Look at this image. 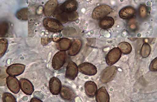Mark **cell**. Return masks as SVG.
Wrapping results in <instances>:
<instances>
[{
	"instance_id": "17",
	"label": "cell",
	"mask_w": 157,
	"mask_h": 102,
	"mask_svg": "<svg viewBox=\"0 0 157 102\" xmlns=\"http://www.w3.org/2000/svg\"><path fill=\"white\" fill-rule=\"evenodd\" d=\"M96 96V100L97 102L110 101V96L105 87H102L98 89Z\"/></svg>"
},
{
	"instance_id": "22",
	"label": "cell",
	"mask_w": 157,
	"mask_h": 102,
	"mask_svg": "<svg viewBox=\"0 0 157 102\" xmlns=\"http://www.w3.org/2000/svg\"><path fill=\"white\" fill-rule=\"evenodd\" d=\"M8 41L5 38H1L0 40V57L5 55L8 47Z\"/></svg>"
},
{
	"instance_id": "21",
	"label": "cell",
	"mask_w": 157,
	"mask_h": 102,
	"mask_svg": "<svg viewBox=\"0 0 157 102\" xmlns=\"http://www.w3.org/2000/svg\"><path fill=\"white\" fill-rule=\"evenodd\" d=\"M118 47L120 49L121 53L124 54H129L132 51L131 45L127 42H122L120 43L118 45Z\"/></svg>"
},
{
	"instance_id": "13",
	"label": "cell",
	"mask_w": 157,
	"mask_h": 102,
	"mask_svg": "<svg viewBox=\"0 0 157 102\" xmlns=\"http://www.w3.org/2000/svg\"><path fill=\"white\" fill-rule=\"evenodd\" d=\"M119 16L123 19H130L136 16V11L134 7L127 6L121 10L119 12Z\"/></svg>"
},
{
	"instance_id": "8",
	"label": "cell",
	"mask_w": 157,
	"mask_h": 102,
	"mask_svg": "<svg viewBox=\"0 0 157 102\" xmlns=\"http://www.w3.org/2000/svg\"><path fill=\"white\" fill-rule=\"evenodd\" d=\"M7 86L11 92L14 94H17L21 89L19 81L15 76H9L6 78Z\"/></svg>"
},
{
	"instance_id": "26",
	"label": "cell",
	"mask_w": 157,
	"mask_h": 102,
	"mask_svg": "<svg viewBox=\"0 0 157 102\" xmlns=\"http://www.w3.org/2000/svg\"><path fill=\"white\" fill-rule=\"evenodd\" d=\"M2 100L4 102H16L17 100L13 95L9 93L3 94Z\"/></svg>"
},
{
	"instance_id": "23",
	"label": "cell",
	"mask_w": 157,
	"mask_h": 102,
	"mask_svg": "<svg viewBox=\"0 0 157 102\" xmlns=\"http://www.w3.org/2000/svg\"><path fill=\"white\" fill-rule=\"evenodd\" d=\"M151 52V46L147 43H144L141 47V54L144 58H146L149 56Z\"/></svg>"
},
{
	"instance_id": "24",
	"label": "cell",
	"mask_w": 157,
	"mask_h": 102,
	"mask_svg": "<svg viewBox=\"0 0 157 102\" xmlns=\"http://www.w3.org/2000/svg\"><path fill=\"white\" fill-rule=\"evenodd\" d=\"M17 19L22 21L27 20L28 19V9L27 8H24L18 11L16 14Z\"/></svg>"
},
{
	"instance_id": "28",
	"label": "cell",
	"mask_w": 157,
	"mask_h": 102,
	"mask_svg": "<svg viewBox=\"0 0 157 102\" xmlns=\"http://www.w3.org/2000/svg\"><path fill=\"white\" fill-rule=\"evenodd\" d=\"M30 102H43V101L37 98L34 97L31 99V100H30Z\"/></svg>"
},
{
	"instance_id": "4",
	"label": "cell",
	"mask_w": 157,
	"mask_h": 102,
	"mask_svg": "<svg viewBox=\"0 0 157 102\" xmlns=\"http://www.w3.org/2000/svg\"><path fill=\"white\" fill-rule=\"evenodd\" d=\"M121 55V51L118 47H115L112 49L106 55V64L109 66H112L120 60Z\"/></svg>"
},
{
	"instance_id": "20",
	"label": "cell",
	"mask_w": 157,
	"mask_h": 102,
	"mask_svg": "<svg viewBox=\"0 0 157 102\" xmlns=\"http://www.w3.org/2000/svg\"><path fill=\"white\" fill-rule=\"evenodd\" d=\"M114 24V19L111 17H105L100 19L99 22V27L103 29L111 28Z\"/></svg>"
},
{
	"instance_id": "6",
	"label": "cell",
	"mask_w": 157,
	"mask_h": 102,
	"mask_svg": "<svg viewBox=\"0 0 157 102\" xmlns=\"http://www.w3.org/2000/svg\"><path fill=\"white\" fill-rule=\"evenodd\" d=\"M78 71L81 73L88 76H94L97 73V69L95 65L88 62H84L78 66Z\"/></svg>"
},
{
	"instance_id": "16",
	"label": "cell",
	"mask_w": 157,
	"mask_h": 102,
	"mask_svg": "<svg viewBox=\"0 0 157 102\" xmlns=\"http://www.w3.org/2000/svg\"><path fill=\"white\" fill-rule=\"evenodd\" d=\"M82 41L79 39H75L72 42L71 46L68 50V54L71 56H74L78 53L82 48Z\"/></svg>"
},
{
	"instance_id": "19",
	"label": "cell",
	"mask_w": 157,
	"mask_h": 102,
	"mask_svg": "<svg viewBox=\"0 0 157 102\" xmlns=\"http://www.w3.org/2000/svg\"><path fill=\"white\" fill-rule=\"evenodd\" d=\"M72 42L71 40L68 38H60L57 41L56 46L57 49L60 51H67L71 47Z\"/></svg>"
},
{
	"instance_id": "14",
	"label": "cell",
	"mask_w": 157,
	"mask_h": 102,
	"mask_svg": "<svg viewBox=\"0 0 157 102\" xmlns=\"http://www.w3.org/2000/svg\"><path fill=\"white\" fill-rule=\"evenodd\" d=\"M21 89L25 94L31 96L34 92V86L31 82L26 79H21L19 80Z\"/></svg>"
},
{
	"instance_id": "18",
	"label": "cell",
	"mask_w": 157,
	"mask_h": 102,
	"mask_svg": "<svg viewBox=\"0 0 157 102\" xmlns=\"http://www.w3.org/2000/svg\"><path fill=\"white\" fill-rule=\"evenodd\" d=\"M58 2L57 0H50L45 6L44 13L48 17L51 16L56 9Z\"/></svg>"
},
{
	"instance_id": "10",
	"label": "cell",
	"mask_w": 157,
	"mask_h": 102,
	"mask_svg": "<svg viewBox=\"0 0 157 102\" xmlns=\"http://www.w3.org/2000/svg\"><path fill=\"white\" fill-rule=\"evenodd\" d=\"M49 89L52 94L57 96L59 94L62 87V84L60 80L56 77H53L50 79L49 83Z\"/></svg>"
},
{
	"instance_id": "3",
	"label": "cell",
	"mask_w": 157,
	"mask_h": 102,
	"mask_svg": "<svg viewBox=\"0 0 157 102\" xmlns=\"http://www.w3.org/2000/svg\"><path fill=\"white\" fill-rule=\"evenodd\" d=\"M67 54L64 51H59L54 55L52 61V66L55 70L62 68L66 61Z\"/></svg>"
},
{
	"instance_id": "2",
	"label": "cell",
	"mask_w": 157,
	"mask_h": 102,
	"mask_svg": "<svg viewBox=\"0 0 157 102\" xmlns=\"http://www.w3.org/2000/svg\"><path fill=\"white\" fill-rule=\"evenodd\" d=\"M113 12V9L109 5H103L95 8L92 12V18L95 20H100Z\"/></svg>"
},
{
	"instance_id": "27",
	"label": "cell",
	"mask_w": 157,
	"mask_h": 102,
	"mask_svg": "<svg viewBox=\"0 0 157 102\" xmlns=\"http://www.w3.org/2000/svg\"><path fill=\"white\" fill-rule=\"evenodd\" d=\"M150 71L153 72L157 71V58H155L151 62L149 66Z\"/></svg>"
},
{
	"instance_id": "12",
	"label": "cell",
	"mask_w": 157,
	"mask_h": 102,
	"mask_svg": "<svg viewBox=\"0 0 157 102\" xmlns=\"http://www.w3.org/2000/svg\"><path fill=\"white\" fill-rule=\"evenodd\" d=\"M59 94L62 98L67 101L73 100L76 96L74 91L66 86H62Z\"/></svg>"
},
{
	"instance_id": "7",
	"label": "cell",
	"mask_w": 157,
	"mask_h": 102,
	"mask_svg": "<svg viewBox=\"0 0 157 102\" xmlns=\"http://www.w3.org/2000/svg\"><path fill=\"white\" fill-rule=\"evenodd\" d=\"M26 65L21 64H12L7 68L6 72L10 76H19L25 72Z\"/></svg>"
},
{
	"instance_id": "5",
	"label": "cell",
	"mask_w": 157,
	"mask_h": 102,
	"mask_svg": "<svg viewBox=\"0 0 157 102\" xmlns=\"http://www.w3.org/2000/svg\"><path fill=\"white\" fill-rule=\"evenodd\" d=\"M117 72V67L109 66L105 69L101 75L100 80L104 83H108L115 76Z\"/></svg>"
},
{
	"instance_id": "9",
	"label": "cell",
	"mask_w": 157,
	"mask_h": 102,
	"mask_svg": "<svg viewBox=\"0 0 157 102\" xmlns=\"http://www.w3.org/2000/svg\"><path fill=\"white\" fill-rule=\"evenodd\" d=\"M78 66L73 61H70L67 67L65 76L67 79L74 80L78 76Z\"/></svg>"
},
{
	"instance_id": "15",
	"label": "cell",
	"mask_w": 157,
	"mask_h": 102,
	"mask_svg": "<svg viewBox=\"0 0 157 102\" xmlns=\"http://www.w3.org/2000/svg\"><path fill=\"white\" fill-rule=\"evenodd\" d=\"M85 93L87 96L90 98L94 97L98 91L97 86L92 81H88L85 84Z\"/></svg>"
},
{
	"instance_id": "1",
	"label": "cell",
	"mask_w": 157,
	"mask_h": 102,
	"mask_svg": "<svg viewBox=\"0 0 157 102\" xmlns=\"http://www.w3.org/2000/svg\"><path fill=\"white\" fill-rule=\"evenodd\" d=\"M45 28L52 33H58L62 30L64 26L57 19L51 18H46L43 21Z\"/></svg>"
},
{
	"instance_id": "11",
	"label": "cell",
	"mask_w": 157,
	"mask_h": 102,
	"mask_svg": "<svg viewBox=\"0 0 157 102\" xmlns=\"http://www.w3.org/2000/svg\"><path fill=\"white\" fill-rule=\"evenodd\" d=\"M78 3L75 0H67L60 6V10L64 13L75 12L78 9Z\"/></svg>"
},
{
	"instance_id": "25",
	"label": "cell",
	"mask_w": 157,
	"mask_h": 102,
	"mask_svg": "<svg viewBox=\"0 0 157 102\" xmlns=\"http://www.w3.org/2000/svg\"><path fill=\"white\" fill-rule=\"evenodd\" d=\"M139 14L141 19H144L148 16V11L147 10L146 6L145 5H141L140 6L138 10Z\"/></svg>"
}]
</instances>
